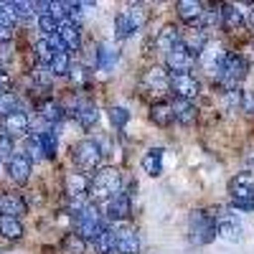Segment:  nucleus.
<instances>
[{"label":"nucleus","instance_id":"nucleus-1","mask_svg":"<svg viewBox=\"0 0 254 254\" xmlns=\"http://www.w3.org/2000/svg\"><path fill=\"white\" fill-rule=\"evenodd\" d=\"M120 186H122V176L117 168H99L94 173V178L89 181V198L97 201H110L120 193Z\"/></svg>","mask_w":254,"mask_h":254},{"label":"nucleus","instance_id":"nucleus-2","mask_svg":"<svg viewBox=\"0 0 254 254\" xmlns=\"http://www.w3.org/2000/svg\"><path fill=\"white\" fill-rule=\"evenodd\" d=\"M244 76H247V61H244V56H234V54L226 56L221 69L216 71L219 87L226 89V92H237V87L242 84Z\"/></svg>","mask_w":254,"mask_h":254},{"label":"nucleus","instance_id":"nucleus-3","mask_svg":"<svg viewBox=\"0 0 254 254\" xmlns=\"http://www.w3.org/2000/svg\"><path fill=\"white\" fill-rule=\"evenodd\" d=\"M229 196L231 203L242 211L254 208V173H239L229 181Z\"/></svg>","mask_w":254,"mask_h":254},{"label":"nucleus","instance_id":"nucleus-4","mask_svg":"<svg viewBox=\"0 0 254 254\" xmlns=\"http://www.w3.org/2000/svg\"><path fill=\"white\" fill-rule=\"evenodd\" d=\"M71 160H74V165L79 168L81 173L99 171V165H102V147L94 140H81V142H76L71 147Z\"/></svg>","mask_w":254,"mask_h":254},{"label":"nucleus","instance_id":"nucleus-5","mask_svg":"<svg viewBox=\"0 0 254 254\" xmlns=\"http://www.w3.org/2000/svg\"><path fill=\"white\" fill-rule=\"evenodd\" d=\"M102 216H99V208L97 203H87L79 214H76V234L84 239V242H94L99 234H102Z\"/></svg>","mask_w":254,"mask_h":254},{"label":"nucleus","instance_id":"nucleus-6","mask_svg":"<svg viewBox=\"0 0 254 254\" xmlns=\"http://www.w3.org/2000/svg\"><path fill=\"white\" fill-rule=\"evenodd\" d=\"M147 10L142 5H130V8H125L120 10V15L115 18V31L120 38H127V36H132L135 31H140L145 23H147Z\"/></svg>","mask_w":254,"mask_h":254},{"label":"nucleus","instance_id":"nucleus-7","mask_svg":"<svg viewBox=\"0 0 254 254\" xmlns=\"http://www.w3.org/2000/svg\"><path fill=\"white\" fill-rule=\"evenodd\" d=\"M188 234H190V242L193 244H208L216 237L214 216L206 214V211H193L190 219H188Z\"/></svg>","mask_w":254,"mask_h":254},{"label":"nucleus","instance_id":"nucleus-8","mask_svg":"<svg viewBox=\"0 0 254 254\" xmlns=\"http://www.w3.org/2000/svg\"><path fill=\"white\" fill-rule=\"evenodd\" d=\"M193 61H196V56L190 54L186 46H176L171 54H165V64H168V69L173 71V76H181V74H188L190 71V66H193Z\"/></svg>","mask_w":254,"mask_h":254},{"label":"nucleus","instance_id":"nucleus-9","mask_svg":"<svg viewBox=\"0 0 254 254\" xmlns=\"http://www.w3.org/2000/svg\"><path fill=\"white\" fill-rule=\"evenodd\" d=\"M115 252L117 254H137L140 252V237L132 226L115 229Z\"/></svg>","mask_w":254,"mask_h":254},{"label":"nucleus","instance_id":"nucleus-10","mask_svg":"<svg viewBox=\"0 0 254 254\" xmlns=\"http://www.w3.org/2000/svg\"><path fill=\"white\" fill-rule=\"evenodd\" d=\"M171 92L178 97V99H188L193 102L201 92V84L196 81V76L190 74H181V76H171Z\"/></svg>","mask_w":254,"mask_h":254},{"label":"nucleus","instance_id":"nucleus-11","mask_svg":"<svg viewBox=\"0 0 254 254\" xmlns=\"http://www.w3.org/2000/svg\"><path fill=\"white\" fill-rule=\"evenodd\" d=\"M214 216V224H216V234L224 237L226 242H237L242 237V224L237 216L226 214V211H221V214H211Z\"/></svg>","mask_w":254,"mask_h":254},{"label":"nucleus","instance_id":"nucleus-12","mask_svg":"<svg viewBox=\"0 0 254 254\" xmlns=\"http://www.w3.org/2000/svg\"><path fill=\"white\" fill-rule=\"evenodd\" d=\"M142 84L150 92L155 94H165V92H171V76H168V71L163 66H153V69H147L145 76H142Z\"/></svg>","mask_w":254,"mask_h":254},{"label":"nucleus","instance_id":"nucleus-13","mask_svg":"<svg viewBox=\"0 0 254 254\" xmlns=\"http://www.w3.org/2000/svg\"><path fill=\"white\" fill-rule=\"evenodd\" d=\"M8 176H10V181L18 183V186L28 183V178H31V160H28L26 155H13V158L8 160Z\"/></svg>","mask_w":254,"mask_h":254},{"label":"nucleus","instance_id":"nucleus-14","mask_svg":"<svg viewBox=\"0 0 254 254\" xmlns=\"http://www.w3.org/2000/svg\"><path fill=\"white\" fill-rule=\"evenodd\" d=\"M201 56V64H203V69H208L211 74H216L219 69H221V64H224V59L229 56L219 44H206V49L198 54Z\"/></svg>","mask_w":254,"mask_h":254},{"label":"nucleus","instance_id":"nucleus-15","mask_svg":"<svg viewBox=\"0 0 254 254\" xmlns=\"http://www.w3.org/2000/svg\"><path fill=\"white\" fill-rule=\"evenodd\" d=\"M130 208H132V206H130V196L120 190L115 198L107 201V219H110V221H122V219L130 216Z\"/></svg>","mask_w":254,"mask_h":254},{"label":"nucleus","instance_id":"nucleus-16","mask_svg":"<svg viewBox=\"0 0 254 254\" xmlns=\"http://www.w3.org/2000/svg\"><path fill=\"white\" fill-rule=\"evenodd\" d=\"M171 107H173V117H176V122H181V125H193L196 122V117H198V110H196V104L193 102H188V99H173L171 102Z\"/></svg>","mask_w":254,"mask_h":254},{"label":"nucleus","instance_id":"nucleus-17","mask_svg":"<svg viewBox=\"0 0 254 254\" xmlns=\"http://www.w3.org/2000/svg\"><path fill=\"white\" fill-rule=\"evenodd\" d=\"M28 125H31L28 115L20 112V110L13 112V115H8V117H3V127H5V135H8V137L26 135V132H28Z\"/></svg>","mask_w":254,"mask_h":254},{"label":"nucleus","instance_id":"nucleus-18","mask_svg":"<svg viewBox=\"0 0 254 254\" xmlns=\"http://www.w3.org/2000/svg\"><path fill=\"white\" fill-rule=\"evenodd\" d=\"M26 214V201L20 198L18 193H5V196H0V216H23Z\"/></svg>","mask_w":254,"mask_h":254},{"label":"nucleus","instance_id":"nucleus-19","mask_svg":"<svg viewBox=\"0 0 254 254\" xmlns=\"http://www.w3.org/2000/svg\"><path fill=\"white\" fill-rule=\"evenodd\" d=\"M56 36L61 38V44H64V49H66V54H69V51H79V49H81L79 26H74V23H61V26H59V31H56Z\"/></svg>","mask_w":254,"mask_h":254},{"label":"nucleus","instance_id":"nucleus-20","mask_svg":"<svg viewBox=\"0 0 254 254\" xmlns=\"http://www.w3.org/2000/svg\"><path fill=\"white\" fill-rule=\"evenodd\" d=\"M178 10V18L186 20V23H201V18H203V5L196 3V0H181V3L176 5Z\"/></svg>","mask_w":254,"mask_h":254},{"label":"nucleus","instance_id":"nucleus-21","mask_svg":"<svg viewBox=\"0 0 254 254\" xmlns=\"http://www.w3.org/2000/svg\"><path fill=\"white\" fill-rule=\"evenodd\" d=\"M178 44H181V33H178L176 26H165V28L158 33V38H155V46H158L160 51H165V54H171Z\"/></svg>","mask_w":254,"mask_h":254},{"label":"nucleus","instance_id":"nucleus-22","mask_svg":"<svg viewBox=\"0 0 254 254\" xmlns=\"http://www.w3.org/2000/svg\"><path fill=\"white\" fill-rule=\"evenodd\" d=\"M163 155H165V150L163 147H153V150H147L145 153V158H142V168H145V173L147 176H160L163 173Z\"/></svg>","mask_w":254,"mask_h":254},{"label":"nucleus","instance_id":"nucleus-23","mask_svg":"<svg viewBox=\"0 0 254 254\" xmlns=\"http://www.w3.org/2000/svg\"><path fill=\"white\" fill-rule=\"evenodd\" d=\"M150 120L158 125V127H168V125H173L176 117H173V107H171V102H155L153 107H150Z\"/></svg>","mask_w":254,"mask_h":254},{"label":"nucleus","instance_id":"nucleus-24","mask_svg":"<svg viewBox=\"0 0 254 254\" xmlns=\"http://www.w3.org/2000/svg\"><path fill=\"white\" fill-rule=\"evenodd\" d=\"M219 15H221V26L226 31H237V28L244 26V15H242V10L237 5H221Z\"/></svg>","mask_w":254,"mask_h":254},{"label":"nucleus","instance_id":"nucleus-25","mask_svg":"<svg viewBox=\"0 0 254 254\" xmlns=\"http://www.w3.org/2000/svg\"><path fill=\"white\" fill-rule=\"evenodd\" d=\"M206 44H208V41H206V31H188V33H181V46H186L190 54H201L203 49H206Z\"/></svg>","mask_w":254,"mask_h":254},{"label":"nucleus","instance_id":"nucleus-26","mask_svg":"<svg viewBox=\"0 0 254 254\" xmlns=\"http://www.w3.org/2000/svg\"><path fill=\"white\" fill-rule=\"evenodd\" d=\"M76 120H79V125L84 127V130H92V127L97 125V120H99V112H97V107L92 102H81L76 107Z\"/></svg>","mask_w":254,"mask_h":254},{"label":"nucleus","instance_id":"nucleus-27","mask_svg":"<svg viewBox=\"0 0 254 254\" xmlns=\"http://www.w3.org/2000/svg\"><path fill=\"white\" fill-rule=\"evenodd\" d=\"M66 193H69V198H74V196H89V181L84 178V173L66 176Z\"/></svg>","mask_w":254,"mask_h":254},{"label":"nucleus","instance_id":"nucleus-28","mask_svg":"<svg viewBox=\"0 0 254 254\" xmlns=\"http://www.w3.org/2000/svg\"><path fill=\"white\" fill-rule=\"evenodd\" d=\"M0 234L10 242H15V239L23 237V224L13 216H0Z\"/></svg>","mask_w":254,"mask_h":254},{"label":"nucleus","instance_id":"nucleus-29","mask_svg":"<svg viewBox=\"0 0 254 254\" xmlns=\"http://www.w3.org/2000/svg\"><path fill=\"white\" fill-rule=\"evenodd\" d=\"M49 71H51L54 76H66V74L71 71V59H69V54H66V51L56 54V56L51 59V64H49Z\"/></svg>","mask_w":254,"mask_h":254},{"label":"nucleus","instance_id":"nucleus-30","mask_svg":"<svg viewBox=\"0 0 254 254\" xmlns=\"http://www.w3.org/2000/svg\"><path fill=\"white\" fill-rule=\"evenodd\" d=\"M99 254H115V229H102V234L94 239Z\"/></svg>","mask_w":254,"mask_h":254},{"label":"nucleus","instance_id":"nucleus-31","mask_svg":"<svg viewBox=\"0 0 254 254\" xmlns=\"http://www.w3.org/2000/svg\"><path fill=\"white\" fill-rule=\"evenodd\" d=\"M115 61H117V51H115V49H110L107 44L99 46V51H97V66H99L102 71L112 69V66H115Z\"/></svg>","mask_w":254,"mask_h":254},{"label":"nucleus","instance_id":"nucleus-32","mask_svg":"<svg viewBox=\"0 0 254 254\" xmlns=\"http://www.w3.org/2000/svg\"><path fill=\"white\" fill-rule=\"evenodd\" d=\"M26 158H28V160H41V158H44L41 135H28V140H26Z\"/></svg>","mask_w":254,"mask_h":254},{"label":"nucleus","instance_id":"nucleus-33","mask_svg":"<svg viewBox=\"0 0 254 254\" xmlns=\"http://www.w3.org/2000/svg\"><path fill=\"white\" fill-rule=\"evenodd\" d=\"M87 249V242H84L79 234H66L64 237V252L66 254H84Z\"/></svg>","mask_w":254,"mask_h":254},{"label":"nucleus","instance_id":"nucleus-34","mask_svg":"<svg viewBox=\"0 0 254 254\" xmlns=\"http://www.w3.org/2000/svg\"><path fill=\"white\" fill-rule=\"evenodd\" d=\"M15 20H18V15H15V8H13V3H0V26L13 31Z\"/></svg>","mask_w":254,"mask_h":254},{"label":"nucleus","instance_id":"nucleus-35","mask_svg":"<svg viewBox=\"0 0 254 254\" xmlns=\"http://www.w3.org/2000/svg\"><path fill=\"white\" fill-rule=\"evenodd\" d=\"M41 117L44 120H49V122H56V120H61V107L54 102V99H46V102H41Z\"/></svg>","mask_w":254,"mask_h":254},{"label":"nucleus","instance_id":"nucleus-36","mask_svg":"<svg viewBox=\"0 0 254 254\" xmlns=\"http://www.w3.org/2000/svg\"><path fill=\"white\" fill-rule=\"evenodd\" d=\"M13 112H18V97H15L13 92L0 94V115L8 117V115H13Z\"/></svg>","mask_w":254,"mask_h":254},{"label":"nucleus","instance_id":"nucleus-37","mask_svg":"<svg viewBox=\"0 0 254 254\" xmlns=\"http://www.w3.org/2000/svg\"><path fill=\"white\" fill-rule=\"evenodd\" d=\"M36 56H38V61H41V66H49V64H51V59L56 56V54H54V49L46 44V38L36 41Z\"/></svg>","mask_w":254,"mask_h":254},{"label":"nucleus","instance_id":"nucleus-38","mask_svg":"<svg viewBox=\"0 0 254 254\" xmlns=\"http://www.w3.org/2000/svg\"><path fill=\"white\" fill-rule=\"evenodd\" d=\"M41 135V145H44V158H54L56 155V135L54 132H38Z\"/></svg>","mask_w":254,"mask_h":254},{"label":"nucleus","instance_id":"nucleus-39","mask_svg":"<svg viewBox=\"0 0 254 254\" xmlns=\"http://www.w3.org/2000/svg\"><path fill=\"white\" fill-rule=\"evenodd\" d=\"M38 28L44 31L46 36H54V33L59 31V20H54L49 13H46V15H38Z\"/></svg>","mask_w":254,"mask_h":254},{"label":"nucleus","instance_id":"nucleus-40","mask_svg":"<svg viewBox=\"0 0 254 254\" xmlns=\"http://www.w3.org/2000/svg\"><path fill=\"white\" fill-rule=\"evenodd\" d=\"M110 120H112L115 127H125L127 120H130V112H127L125 107H112V110H110Z\"/></svg>","mask_w":254,"mask_h":254},{"label":"nucleus","instance_id":"nucleus-41","mask_svg":"<svg viewBox=\"0 0 254 254\" xmlns=\"http://www.w3.org/2000/svg\"><path fill=\"white\" fill-rule=\"evenodd\" d=\"M33 79L41 84V87H49L51 79H54V74L49 71V66H36V69H33Z\"/></svg>","mask_w":254,"mask_h":254},{"label":"nucleus","instance_id":"nucleus-42","mask_svg":"<svg viewBox=\"0 0 254 254\" xmlns=\"http://www.w3.org/2000/svg\"><path fill=\"white\" fill-rule=\"evenodd\" d=\"M10 160L13 158V137L8 135H0V160Z\"/></svg>","mask_w":254,"mask_h":254},{"label":"nucleus","instance_id":"nucleus-43","mask_svg":"<svg viewBox=\"0 0 254 254\" xmlns=\"http://www.w3.org/2000/svg\"><path fill=\"white\" fill-rule=\"evenodd\" d=\"M239 107L249 115H254V92H239Z\"/></svg>","mask_w":254,"mask_h":254},{"label":"nucleus","instance_id":"nucleus-44","mask_svg":"<svg viewBox=\"0 0 254 254\" xmlns=\"http://www.w3.org/2000/svg\"><path fill=\"white\" fill-rule=\"evenodd\" d=\"M13 8H15V15H31V13H36L33 3H13Z\"/></svg>","mask_w":254,"mask_h":254},{"label":"nucleus","instance_id":"nucleus-45","mask_svg":"<svg viewBox=\"0 0 254 254\" xmlns=\"http://www.w3.org/2000/svg\"><path fill=\"white\" fill-rule=\"evenodd\" d=\"M10 44H0V64H8L10 61Z\"/></svg>","mask_w":254,"mask_h":254},{"label":"nucleus","instance_id":"nucleus-46","mask_svg":"<svg viewBox=\"0 0 254 254\" xmlns=\"http://www.w3.org/2000/svg\"><path fill=\"white\" fill-rule=\"evenodd\" d=\"M5 92H10V79L5 71H0V94H5Z\"/></svg>","mask_w":254,"mask_h":254},{"label":"nucleus","instance_id":"nucleus-47","mask_svg":"<svg viewBox=\"0 0 254 254\" xmlns=\"http://www.w3.org/2000/svg\"><path fill=\"white\" fill-rule=\"evenodd\" d=\"M10 38H13V31L0 26V44H10Z\"/></svg>","mask_w":254,"mask_h":254},{"label":"nucleus","instance_id":"nucleus-48","mask_svg":"<svg viewBox=\"0 0 254 254\" xmlns=\"http://www.w3.org/2000/svg\"><path fill=\"white\" fill-rule=\"evenodd\" d=\"M244 23H249V28H254V8L249 10V15H247V20H244Z\"/></svg>","mask_w":254,"mask_h":254},{"label":"nucleus","instance_id":"nucleus-49","mask_svg":"<svg viewBox=\"0 0 254 254\" xmlns=\"http://www.w3.org/2000/svg\"><path fill=\"white\" fill-rule=\"evenodd\" d=\"M252 163H254V158H252Z\"/></svg>","mask_w":254,"mask_h":254},{"label":"nucleus","instance_id":"nucleus-50","mask_svg":"<svg viewBox=\"0 0 254 254\" xmlns=\"http://www.w3.org/2000/svg\"><path fill=\"white\" fill-rule=\"evenodd\" d=\"M0 254H3V252H0Z\"/></svg>","mask_w":254,"mask_h":254}]
</instances>
